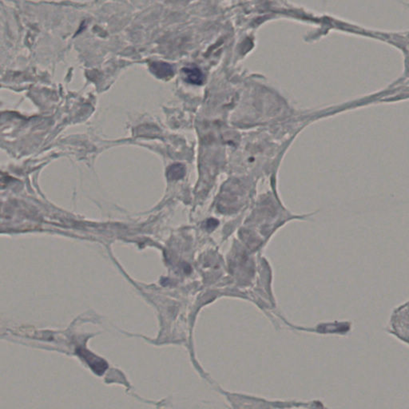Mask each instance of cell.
I'll list each match as a JSON object with an SVG mask.
<instances>
[{"label": "cell", "mask_w": 409, "mask_h": 409, "mask_svg": "<svg viewBox=\"0 0 409 409\" xmlns=\"http://www.w3.org/2000/svg\"><path fill=\"white\" fill-rule=\"evenodd\" d=\"M77 353H78V355L84 357V360L88 362L89 366H91L94 372H96L97 374H103L106 369H107V364L105 361L94 355L89 351L81 349H78Z\"/></svg>", "instance_id": "1"}, {"label": "cell", "mask_w": 409, "mask_h": 409, "mask_svg": "<svg viewBox=\"0 0 409 409\" xmlns=\"http://www.w3.org/2000/svg\"><path fill=\"white\" fill-rule=\"evenodd\" d=\"M150 71L159 78H170L175 74L174 67L169 63L164 62H153L149 65Z\"/></svg>", "instance_id": "2"}, {"label": "cell", "mask_w": 409, "mask_h": 409, "mask_svg": "<svg viewBox=\"0 0 409 409\" xmlns=\"http://www.w3.org/2000/svg\"><path fill=\"white\" fill-rule=\"evenodd\" d=\"M185 79L189 84L194 85H202L203 84L204 76L199 68L195 66H187L183 68Z\"/></svg>", "instance_id": "3"}, {"label": "cell", "mask_w": 409, "mask_h": 409, "mask_svg": "<svg viewBox=\"0 0 409 409\" xmlns=\"http://www.w3.org/2000/svg\"><path fill=\"white\" fill-rule=\"evenodd\" d=\"M185 174H186V170L182 164L172 165L167 171V176L171 180H179V179H183Z\"/></svg>", "instance_id": "4"}, {"label": "cell", "mask_w": 409, "mask_h": 409, "mask_svg": "<svg viewBox=\"0 0 409 409\" xmlns=\"http://www.w3.org/2000/svg\"><path fill=\"white\" fill-rule=\"evenodd\" d=\"M218 225V221L215 219H210L207 221V228H215Z\"/></svg>", "instance_id": "5"}]
</instances>
